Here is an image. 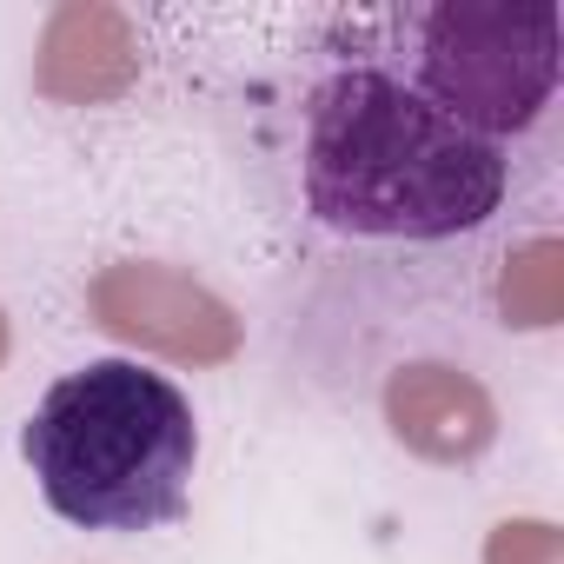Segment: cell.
I'll use <instances>...</instances> for the list:
<instances>
[{"label":"cell","instance_id":"obj_1","mask_svg":"<svg viewBox=\"0 0 564 564\" xmlns=\"http://www.w3.org/2000/svg\"><path fill=\"white\" fill-rule=\"evenodd\" d=\"M306 206L346 239H458L478 232L511 186V153L432 107L399 74L339 54L306 100Z\"/></svg>","mask_w":564,"mask_h":564},{"label":"cell","instance_id":"obj_2","mask_svg":"<svg viewBox=\"0 0 564 564\" xmlns=\"http://www.w3.org/2000/svg\"><path fill=\"white\" fill-rule=\"evenodd\" d=\"M21 452L74 531H160L186 511L199 425L186 392L133 359H94L47 386Z\"/></svg>","mask_w":564,"mask_h":564},{"label":"cell","instance_id":"obj_3","mask_svg":"<svg viewBox=\"0 0 564 564\" xmlns=\"http://www.w3.org/2000/svg\"><path fill=\"white\" fill-rule=\"evenodd\" d=\"M352 61L399 74L432 107L505 147L511 133L538 127L557 94V8L551 0H531V8L438 0V8L359 14Z\"/></svg>","mask_w":564,"mask_h":564}]
</instances>
